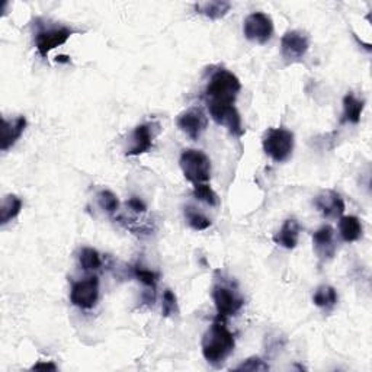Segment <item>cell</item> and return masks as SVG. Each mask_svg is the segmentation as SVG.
<instances>
[{"label":"cell","instance_id":"cell-25","mask_svg":"<svg viewBox=\"0 0 372 372\" xmlns=\"http://www.w3.org/2000/svg\"><path fill=\"white\" fill-rule=\"evenodd\" d=\"M97 203H99V207H101L104 211H106L108 214L117 212V210L120 208V201L117 195L106 189L97 194Z\"/></svg>","mask_w":372,"mask_h":372},{"label":"cell","instance_id":"cell-4","mask_svg":"<svg viewBox=\"0 0 372 372\" xmlns=\"http://www.w3.org/2000/svg\"><path fill=\"white\" fill-rule=\"evenodd\" d=\"M263 151L277 163L287 162L294 151V134L287 128H270L263 137Z\"/></svg>","mask_w":372,"mask_h":372},{"label":"cell","instance_id":"cell-21","mask_svg":"<svg viewBox=\"0 0 372 372\" xmlns=\"http://www.w3.org/2000/svg\"><path fill=\"white\" fill-rule=\"evenodd\" d=\"M22 210V199L17 195H6L0 207V224L6 225L12 220H15Z\"/></svg>","mask_w":372,"mask_h":372},{"label":"cell","instance_id":"cell-29","mask_svg":"<svg viewBox=\"0 0 372 372\" xmlns=\"http://www.w3.org/2000/svg\"><path fill=\"white\" fill-rule=\"evenodd\" d=\"M127 205L130 207V210H133V211H134V212H137V214H142V212H146V211H147L146 204L142 203L140 198H136V196H133V198L128 199V201H127Z\"/></svg>","mask_w":372,"mask_h":372},{"label":"cell","instance_id":"cell-10","mask_svg":"<svg viewBox=\"0 0 372 372\" xmlns=\"http://www.w3.org/2000/svg\"><path fill=\"white\" fill-rule=\"evenodd\" d=\"M211 118L216 121L218 125L225 127L230 134L236 137H241L245 130H243V124L240 113L234 105H223V104H207Z\"/></svg>","mask_w":372,"mask_h":372},{"label":"cell","instance_id":"cell-17","mask_svg":"<svg viewBox=\"0 0 372 372\" xmlns=\"http://www.w3.org/2000/svg\"><path fill=\"white\" fill-rule=\"evenodd\" d=\"M364 108H365L364 99L356 97L353 93H348L343 97V113L340 121L348 124H360Z\"/></svg>","mask_w":372,"mask_h":372},{"label":"cell","instance_id":"cell-14","mask_svg":"<svg viewBox=\"0 0 372 372\" xmlns=\"http://www.w3.org/2000/svg\"><path fill=\"white\" fill-rule=\"evenodd\" d=\"M153 128L150 124H141L134 128L131 134V146L127 149V156H140L147 153L153 147Z\"/></svg>","mask_w":372,"mask_h":372},{"label":"cell","instance_id":"cell-19","mask_svg":"<svg viewBox=\"0 0 372 372\" xmlns=\"http://www.w3.org/2000/svg\"><path fill=\"white\" fill-rule=\"evenodd\" d=\"M232 9V3L225 2V0H210V2H199L195 5V10L201 15L217 21L224 18Z\"/></svg>","mask_w":372,"mask_h":372},{"label":"cell","instance_id":"cell-24","mask_svg":"<svg viewBox=\"0 0 372 372\" xmlns=\"http://www.w3.org/2000/svg\"><path fill=\"white\" fill-rule=\"evenodd\" d=\"M194 196L210 207H217L220 204V198L208 183L194 185Z\"/></svg>","mask_w":372,"mask_h":372},{"label":"cell","instance_id":"cell-28","mask_svg":"<svg viewBox=\"0 0 372 372\" xmlns=\"http://www.w3.org/2000/svg\"><path fill=\"white\" fill-rule=\"evenodd\" d=\"M236 371H250V372H259V371H269V365L262 361L261 357L252 356L249 360H246L243 364H240Z\"/></svg>","mask_w":372,"mask_h":372},{"label":"cell","instance_id":"cell-5","mask_svg":"<svg viewBox=\"0 0 372 372\" xmlns=\"http://www.w3.org/2000/svg\"><path fill=\"white\" fill-rule=\"evenodd\" d=\"M73 34L75 31L64 25H42L35 34V47L38 54L42 59H46L50 51L66 44Z\"/></svg>","mask_w":372,"mask_h":372},{"label":"cell","instance_id":"cell-2","mask_svg":"<svg viewBox=\"0 0 372 372\" xmlns=\"http://www.w3.org/2000/svg\"><path fill=\"white\" fill-rule=\"evenodd\" d=\"M241 91V83L236 75L228 70H217L210 79L205 89L207 104H223L234 105L239 92Z\"/></svg>","mask_w":372,"mask_h":372},{"label":"cell","instance_id":"cell-23","mask_svg":"<svg viewBox=\"0 0 372 372\" xmlns=\"http://www.w3.org/2000/svg\"><path fill=\"white\" fill-rule=\"evenodd\" d=\"M79 262H80L82 269L86 272H93L102 266L101 254H99L97 250H95L92 248L82 249L80 256H79Z\"/></svg>","mask_w":372,"mask_h":372},{"label":"cell","instance_id":"cell-7","mask_svg":"<svg viewBox=\"0 0 372 372\" xmlns=\"http://www.w3.org/2000/svg\"><path fill=\"white\" fill-rule=\"evenodd\" d=\"M212 299L218 317L234 316L241 310L243 304H245L243 297L234 288H232L230 285L225 283H218L212 288Z\"/></svg>","mask_w":372,"mask_h":372},{"label":"cell","instance_id":"cell-6","mask_svg":"<svg viewBox=\"0 0 372 372\" xmlns=\"http://www.w3.org/2000/svg\"><path fill=\"white\" fill-rule=\"evenodd\" d=\"M243 34L256 44H266L274 35V21L263 12H253L243 22Z\"/></svg>","mask_w":372,"mask_h":372},{"label":"cell","instance_id":"cell-31","mask_svg":"<svg viewBox=\"0 0 372 372\" xmlns=\"http://www.w3.org/2000/svg\"><path fill=\"white\" fill-rule=\"evenodd\" d=\"M68 59V57H64V55H60V57H57V62H60V63H68L70 60H66Z\"/></svg>","mask_w":372,"mask_h":372},{"label":"cell","instance_id":"cell-13","mask_svg":"<svg viewBox=\"0 0 372 372\" xmlns=\"http://www.w3.org/2000/svg\"><path fill=\"white\" fill-rule=\"evenodd\" d=\"M313 246L314 252L322 261H331L336 253V241L335 230L332 225H323L313 234Z\"/></svg>","mask_w":372,"mask_h":372},{"label":"cell","instance_id":"cell-1","mask_svg":"<svg viewBox=\"0 0 372 372\" xmlns=\"http://www.w3.org/2000/svg\"><path fill=\"white\" fill-rule=\"evenodd\" d=\"M203 355L212 366H221L236 348L234 335L228 331L224 323L216 322L208 327L203 337Z\"/></svg>","mask_w":372,"mask_h":372},{"label":"cell","instance_id":"cell-15","mask_svg":"<svg viewBox=\"0 0 372 372\" xmlns=\"http://www.w3.org/2000/svg\"><path fill=\"white\" fill-rule=\"evenodd\" d=\"M25 128H26V118L22 115L17 117L15 120H3L0 149L6 151L12 146H15V142L22 137Z\"/></svg>","mask_w":372,"mask_h":372},{"label":"cell","instance_id":"cell-26","mask_svg":"<svg viewBox=\"0 0 372 372\" xmlns=\"http://www.w3.org/2000/svg\"><path fill=\"white\" fill-rule=\"evenodd\" d=\"M134 277L142 283L146 285V287L154 290L156 288V283L157 281H159V274H156L154 270H150V269H146L142 266H134Z\"/></svg>","mask_w":372,"mask_h":372},{"label":"cell","instance_id":"cell-27","mask_svg":"<svg viewBox=\"0 0 372 372\" xmlns=\"http://www.w3.org/2000/svg\"><path fill=\"white\" fill-rule=\"evenodd\" d=\"M162 313L165 317H170L174 316V314L179 313V307H178V298L175 295V292L171 290H166L163 292V301H162Z\"/></svg>","mask_w":372,"mask_h":372},{"label":"cell","instance_id":"cell-18","mask_svg":"<svg viewBox=\"0 0 372 372\" xmlns=\"http://www.w3.org/2000/svg\"><path fill=\"white\" fill-rule=\"evenodd\" d=\"M339 233L343 241L353 243L362 237L364 228L361 220L355 216H345L340 217L339 221Z\"/></svg>","mask_w":372,"mask_h":372},{"label":"cell","instance_id":"cell-22","mask_svg":"<svg viewBox=\"0 0 372 372\" xmlns=\"http://www.w3.org/2000/svg\"><path fill=\"white\" fill-rule=\"evenodd\" d=\"M185 218L186 221H188L189 227L194 228V230L196 232H203V230H207V228L211 225V220L204 216L203 212H199L196 208L188 205L185 207Z\"/></svg>","mask_w":372,"mask_h":372},{"label":"cell","instance_id":"cell-9","mask_svg":"<svg viewBox=\"0 0 372 372\" xmlns=\"http://www.w3.org/2000/svg\"><path fill=\"white\" fill-rule=\"evenodd\" d=\"M308 48V35L301 31H288L281 39V54L288 63H295L304 59Z\"/></svg>","mask_w":372,"mask_h":372},{"label":"cell","instance_id":"cell-30","mask_svg":"<svg viewBox=\"0 0 372 372\" xmlns=\"http://www.w3.org/2000/svg\"><path fill=\"white\" fill-rule=\"evenodd\" d=\"M32 369H44V371H57V366L53 362H38L32 366Z\"/></svg>","mask_w":372,"mask_h":372},{"label":"cell","instance_id":"cell-3","mask_svg":"<svg viewBox=\"0 0 372 372\" xmlns=\"http://www.w3.org/2000/svg\"><path fill=\"white\" fill-rule=\"evenodd\" d=\"M179 166L186 180H189L192 185L208 183L211 179V160L201 150H183L179 159Z\"/></svg>","mask_w":372,"mask_h":372},{"label":"cell","instance_id":"cell-20","mask_svg":"<svg viewBox=\"0 0 372 372\" xmlns=\"http://www.w3.org/2000/svg\"><path fill=\"white\" fill-rule=\"evenodd\" d=\"M337 291L331 285H322L313 295V303L324 311H331L337 304Z\"/></svg>","mask_w":372,"mask_h":372},{"label":"cell","instance_id":"cell-8","mask_svg":"<svg viewBox=\"0 0 372 372\" xmlns=\"http://www.w3.org/2000/svg\"><path fill=\"white\" fill-rule=\"evenodd\" d=\"M99 299V279L89 277L73 283L70 291V301L80 310H91Z\"/></svg>","mask_w":372,"mask_h":372},{"label":"cell","instance_id":"cell-16","mask_svg":"<svg viewBox=\"0 0 372 372\" xmlns=\"http://www.w3.org/2000/svg\"><path fill=\"white\" fill-rule=\"evenodd\" d=\"M299 232H301L299 223L295 218H288V220H285V223L282 224L278 233L274 236V241L283 249H288V250L295 249L298 245Z\"/></svg>","mask_w":372,"mask_h":372},{"label":"cell","instance_id":"cell-12","mask_svg":"<svg viewBox=\"0 0 372 372\" xmlns=\"http://www.w3.org/2000/svg\"><path fill=\"white\" fill-rule=\"evenodd\" d=\"M314 205L327 220H337L345 212V201L336 191L332 189L322 191L314 199Z\"/></svg>","mask_w":372,"mask_h":372},{"label":"cell","instance_id":"cell-11","mask_svg":"<svg viewBox=\"0 0 372 372\" xmlns=\"http://www.w3.org/2000/svg\"><path fill=\"white\" fill-rule=\"evenodd\" d=\"M176 125L191 140H198L207 130L208 117L203 109L192 108L179 113V117L176 118Z\"/></svg>","mask_w":372,"mask_h":372}]
</instances>
